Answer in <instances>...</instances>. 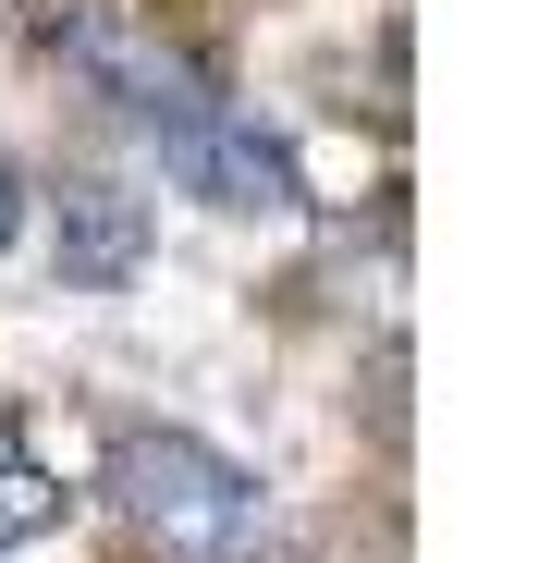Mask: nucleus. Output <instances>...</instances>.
I'll use <instances>...</instances> for the list:
<instances>
[{"label": "nucleus", "instance_id": "nucleus-1", "mask_svg": "<svg viewBox=\"0 0 539 563\" xmlns=\"http://www.w3.org/2000/svg\"><path fill=\"white\" fill-rule=\"evenodd\" d=\"M111 503L160 563H257L270 551V503L233 453H209L197 429H123L111 441Z\"/></svg>", "mask_w": 539, "mask_h": 563}, {"label": "nucleus", "instance_id": "nucleus-2", "mask_svg": "<svg viewBox=\"0 0 539 563\" xmlns=\"http://www.w3.org/2000/svg\"><path fill=\"white\" fill-rule=\"evenodd\" d=\"M147 159L185 184L197 209H233V221L295 209V147L270 135V123H245L221 86H209V99H185V111H160V123H147Z\"/></svg>", "mask_w": 539, "mask_h": 563}, {"label": "nucleus", "instance_id": "nucleus-3", "mask_svg": "<svg viewBox=\"0 0 539 563\" xmlns=\"http://www.w3.org/2000/svg\"><path fill=\"white\" fill-rule=\"evenodd\" d=\"M50 257H62V282L111 295V282L147 269V209L123 197V184H62L50 197Z\"/></svg>", "mask_w": 539, "mask_h": 563}, {"label": "nucleus", "instance_id": "nucleus-4", "mask_svg": "<svg viewBox=\"0 0 539 563\" xmlns=\"http://www.w3.org/2000/svg\"><path fill=\"white\" fill-rule=\"evenodd\" d=\"M37 527H62V478L37 465V441H25V429H0V551L37 539Z\"/></svg>", "mask_w": 539, "mask_h": 563}, {"label": "nucleus", "instance_id": "nucleus-5", "mask_svg": "<svg viewBox=\"0 0 539 563\" xmlns=\"http://www.w3.org/2000/svg\"><path fill=\"white\" fill-rule=\"evenodd\" d=\"M13 221H25V184H13V159H0V245H13Z\"/></svg>", "mask_w": 539, "mask_h": 563}]
</instances>
